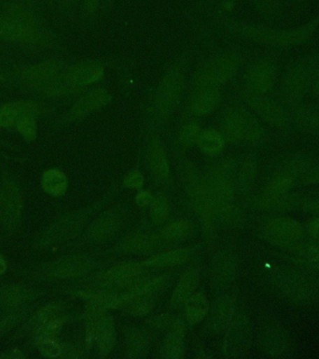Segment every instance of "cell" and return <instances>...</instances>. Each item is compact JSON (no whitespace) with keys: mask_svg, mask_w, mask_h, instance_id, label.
Segmentation results:
<instances>
[{"mask_svg":"<svg viewBox=\"0 0 319 359\" xmlns=\"http://www.w3.org/2000/svg\"><path fill=\"white\" fill-rule=\"evenodd\" d=\"M223 25L232 35L246 41L276 49H292L304 44L315 35L319 27V15L291 28H276L234 20H224Z\"/></svg>","mask_w":319,"mask_h":359,"instance_id":"cell-1","label":"cell"},{"mask_svg":"<svg viewBox=\"0 0 319 359\" xmlns=\"http://www.w3.org/2000/svg\"><path fill=\"white\" fill-rule=\"evenodd\" d=\"M187 58L181 57L160 79L148 107L153 128L166 125L180 105L187 84Z\"/></svg>","mask_w":319,"mask_h":359,"instance_id":"cell-2","label":"cell"},{"mask_svg":"<svg viewBox=\"0 0 319 359\" xmlns=\"http://www.w3.org/2000/svg\"><path fill=\"white\" fill-rule=\"evenodd\" d=\"M218 130L231 144L256 146L265 137L262 121L241 103L232 104L224 111Z\"/></svg>","mask_w":319,"mask_h":359,"instance_id":"cell-3","label":"cell"},{"mask_svg":"<svg viewBox=\"0 0 319 359\" xmlns=\"http://www.w3.org/2000/svg\"><path fill=\"white\" fill-rule=\"evenodd\" d=\"M319 57L304 55L291 62L285 69L280 84V101L290 111L304 103Z\"/></svg>","mask_w":319,"mask_h":359,"instance_id":"cell-4","label":"cell"},{"mask_svg":"<svg viewBox=\"0 0 319 359\" xmlns=\"http://www.w3.org/2000/svg\"><path fill=\"white\" fill-rule=\"evenodd\" d=\"M234 173V163L226 159L211 168L204 176L217 216L225 224H231L238 218L237 210L232 205L235 190Z\"/></svg>","mask_w":319,"mask_h":359,"instance_id":"cell-5","label":"cell"},{"mask_svg":"<svg viewBox=\"0 0 319 359\" xmlns=\"http://www.w3.org/2000/svg\"><path fill=\"white\" fill-rule=\"evenodd\" d=\"M67 67L63 62L48 60L25 67L21 80L30 88L49 95H64L76 93L66 77Z\"/></svg>","mask_w":319,"mask_h":359,"instance_id":"cell-6","label":"cell"},{"mask_svg":"<svg viewBox=\"0 0 319 359\" xmlns=\"http://www.w3.org/2000/svg\"><path fill=\"white\" fill-rule=\"evenodd\" d=\"M242 64V57L234 50L217 53L210 56L196 69L192 80V88L198 87H217L221 88L229 83Z\"/></svg>","mask_w":319,"mask_h":359,"instance_id":"cell-7","label":"cell"},{"mask_svg":"<svg viewBox=\"0 0 319 359\" xmlns=\"http://www.w3.org/2000/svg\"><path fill=\"white\" fill-rule=\"evenodd\" d=\"M271 279L279 293L291 302L307 304L318 297L316 280L296 269H274Z\"/></svg>","mask_w":319,"mask_h":359,"instance_id":"cell-8","label":"cell"},{"mask_svg":"<svg viewBox=\"0 0 319 359\" xmlns=\"http://www.w3.org/2000/svg\"><path fill=\"white\" fill-rule=\"evenodd\" d=\"M241 97L245 105L270 128L281 132H288L294 128L290 112L281 101L274 100L268 95L249 94L243 90Z\"/></svg>","mask_w":319,"mask_h":359,"instance_id":"cell-9","label":"cell"},{"mask_svg":"<svg viewBox=\"0 0 319 359\" xmlns=\"http://www.w3.org/2000/svg\"><path fill=\"white\" fill-rule=\"evenodd\" d=\"M277 74L278 67L276 62L269 58L257 59L246 69L242 90L249 94L269 95L276 86Z\"/></svg>","mask_w":319,"mask_h":359,"instance_id":"cell-10","label":"cell"},{"mask_svg":"<svg viewBox=\"0 0 319 359\" xmlns=\"http://www.w3.org/2000/svg\"><path fill=\"white\" fill-rule=\"evenodd\" d=\"M88 216L87 210H80L64 216L48 226L36 237V245L41 248H47L53 244L69 240L83 227Z\"/></svg>","mask_w":319,"mask_h":359,"instance_id":"cell-11","label":"cell"},{"mask_svg":"<svg viewBox=\"0 0 319 359\" xmlns=\"http://www.w3.org/2000/svg\"><path fill=\"white\" fill-rule=\"evenodd\" d=\"M143 271L144 265L141 264H120L98 275L95 279V285L100 291L117 292L120 289L130 287L141 278Z\"/></svg>","mask_w":319,"mask_h":359,"instance_id":"cell-12","label":"cell"},{"mask_svg":"<svg viewBox=\"0 0 319 359\" xmlns=\"http://www.w3.org/2000/svg\"><path fill=\"white\" fill-rule=\"evenodd\" d=\"M94 263L88 255H71L46 264L38 269L36 274L42 279H69L86 273Z\"/></svg>","mask_w":319,"mask_h":359,"instance_id":"cell-13","label":"cell"},{"mask_svg":"<svg viewBox=\"0 0 319 359\" xmlns=\"http://www.w3.org/2000/svg\"><path fill=\"white\" fill-rule=\"evenodd\" d=\"M263 237L274 245L294 247L301 240L304 229L301 224L288 217H274L262 226Z\"/></svg>","mask_w":319,"mask_h":359,"instance_id":"cell-14","label":"cell"},{"mask_svg":"<svg viewBox=\"0 0 319 359\" xmlns=\"http://www.w3.org/2000/svg\"><path fill=\"white\" fill-rule=\"evenodd\" d=\"M115 332L113 323L102 313H94L87 327L89 349L97 356H105L113 348Z\"/></svg>","mask_w":319,"mask_h":359,"instance_id":"cell-15","label":"cell"},{"mask_svg":"<svg viewBox=\"0 0 319 359\" xmlns=\"http://www.w3.org/2000/svg\"><path fill=\"white\" fill-rule=\"evenodd\" d=\"M0 39L31 45L41 44L47 41V36L39 28L25 27L8 15H0Z\"/></svg>","mask_w":319,"mask_h":359,"instance_id":"cell-16","label":"cell"},{"mask_svg":"<svg viewBox=\"0 0 319 359\" xmlns=\"http://www.w3.org/2000/svg\"><path fill=\"white\" fill-rule=\"evenodd\" d=\"M22 196L15 182L6 181L0 192V223L6 229H13L22 213Z\"/></svg>","mask_w":319,"mask_h":359,"instance_id":"cell-17","label":"cell"},{"mask_svg":"<svg viewBox=\"0 0 319 359\" xmlns=\"http://www.w3.org/2000/svg\"><path fill=\"white\" fill-rule=\"evenodd\" d=\"M111 95L103 87H95L84 93L70 108L66 114L67 121H78L105 108L111 101Z\"/></svg>","mask_w":319,"mask_h":359,"instance_id":"cell-18","label":"cell"},{"mask_svg":"<svg viewBox=\"0 0 319 359\" xmlns=\"http://www.w3.org/2000/svg\"><path fill=\"white\" fill-rule=\"evenodd\" d=\"M104 76L105 67L97 60H84L67 67V81L77 92L98 83Z\"/></svg>","mask_w":319,"mask_h":359,"instance_id":"cell-19","label":"cell"},{"mask_svg":"<svg viewBox=\"0 0 319 359\" xmlns=\"http://www.w3.org/2000/svg\"><path fill=\"white\" fill-rule=\"evenodd\" d=\"M221 100V90L217 87L192 88L187 102V111L194 117H204L212 114Z\"/></svg>","mask_w":319,"mask_h":359,"instance_id":"cell-20","label":"cell"},{"mask_svg":"<svg viewBox=\"0 0 319 359\" xmlns=\"http://www.w3.org/2000/svg\"><path fill=\"white\" fill-rule=\"evenodd\" d=\"M147 158L151 175L160 184H168L171 179L169 162L161 139L153 135L148 142Z\"/></svg>","mask_w":319,"mask_h":359,"instance_id":"cell-21","label":"cell"},{"mask_svg":"<svg viewBox=\"0 0 319 359\" xmlns=\"http://www.w3.org/2000/svg\"><path fill=\"white\" fill-rule=\"evenodd\" d=\"M294 128L319 139V106L302 103L290 111Z\"/></svg>","mask_w":319,"mask_h":359,"instance_id":"cell-22","label":"cell"},{"mask_svg":"<svg viewBox=\"0 0 319 359\" xmlns=\"http://www.w3.org/2000/svg\"><path fill=\"white\" fill-rule=\"evenodd\" d=\"M235 300L234 297H220L213 305L208 319V328L212 332L220 333L231 325L234 314Z\"/></svg>","mask_w":319,"mask_h":359,"instance_id":"cell-23","label":"cell"},{"mask_svg":"<svg viewBox=\"0 0 319 359\" xmlns=\"http://www.w3.org/2000/svg\"><path fill=\"white\" fill-rule=\"evenodd\" d=\"M122 221V215L117 210H111L103 212L90 226L89 237L97 241H105L116 233Z\"/></svg>","mask_w":319,"mask_h":359,"instance_id":"cell-24","label":"cell"},{"mask_svg":"<svg viewBox=\"0 0 319 359\" xmlns=\"http://www.w3.org/2000/svg\"><path fill=\"white\" fill-rule=\"evenodd\" d=\"M162 241H164L162 237H157L153 233H134L125 238L118 246V249L125 254H146L158 248Z\"/></svg>","mask_w":319,"mask_h":359,"instance_id":"cell-25","label":"cell"},{"mask_svg":"<svg viewBox=\"0 0 319 359\" xmlns=\"http://www.w3.org/2000/svg\"><path fill=\"white\" fill-rule=\"evenodd\" d=\"M185 325L175 320L170 325L169 330L165 336L161 348V355L165 359H178L181 358L184 351Z\"/></svg>","mask_w":319,"mask_h":359,"instance_id":"cell-26","label":"cell"},{"mask_svg":"<svg viewBox=\"0 0 319 359\" xmlns=\"http://www.w3.org/2000/svg\"><path fill=\"white\" fill-rule=\"evenodd\" d=\"M38 106L31 101H20L0 106V128H13L22 117L36 116Z\"/></svg>","mask_w":319,"mask_h":359,"instance_id":"cell-27","label":"cell"},{"mask_svg":"<svg viewBox=\"0 0 319 359\" xmlns=\"http://www.w3.org/2000/svg\"><path fill=\"white\" fill-rule=\"evenodd\" d=\"M199 269L197 268L190 269L185 272L179 279L175 289L171 297L170 307L172 309H178L180 306H183L185 302L195 290L196 286L199 282Z\"/></svg>","mask_w":319,"mask_h":359,"instance_id":"cell-28","label":"cell"},{"mask_svg":"<svg viewBox=\"0 0 319 359\" xmlns=\"http://www.w3.org/2000/svg\"><path fill=\"white\" fill-rule=\"evenodd\" d=\"M236 263L231 252H221L212 269V282L217 287L229 285L234 280Z\"/></svg>","mask_w":319,"mask_h":359,"instance_id":"cell-29","label":"cell"},{"mask_svg":"<svg viewBox=\"0 0 319 359\" xmlns=\"http://www.w3.org/2000/svg\"><path fill=\"white\" fill-rule=\"evenodd\" d=\"M35 293L25 286L8 285L0 288V305L7 309H17L33 299Z\"/></svg>","mask_w":319,"mask_h":359,"instance_id":"cell-30","label":"cell"},{"mask_svg":"<svg viewBox=\"0 0 319 359\" xmlns=\"http://www.w3.org/2000/svg\"><path fill=\"white\" fill-rule=\"evenodd\" d=\"M183 306L185 318L190 324H197L201 321L209 310L208 300L201 293L192 294Z\"/></svg>","mask_w":319,"mask_h":359,"instance_id":"cell-31","label":"cell"},{"mask_svg":"<svg viewBox=\"0 0 319 359\" xmlns=\"http://www.w3.org/2000/svg\"><path fill=\"white\" fill-rule=\"evenodd\" d=\"M192 255V250L179 248L157 255L150 259L144 261V266L150 268H164V266H176L184 263Z\"/></svg>","mask_w":319,"mask_h":359,"instance_id":"cell-32","label":"cell"},{"mask_svg":"<svg viewBox=\"0 0 319 359\" xmlns=\"http://www.w3.org/2000/svg\"><path fill=\"white\" fill-rule=\"evenodd\" d=\"M257 172L256 157L248 154L242 160L237 170V184L243 193L248 192L253 187Z\"/></svg>","mask_w":319,"mask_h":359,"instance_id":"cell-33","label":"cell"},{"mask_svg":"<svg viewBox=\"0 0 319 359\" xmlns=\"http://www.w3.org/2000/svg\"><path fill=\"white\" fill-rule=\"evenodd\" d=\"M226 143V140L220 130L210 128L201 130L197 145L204 154L215 156L223 150Z\"/></svg>","mask_w":319,"mask_h":359,"instance_id":"cell-34","label":"cell"},{"mask_svg":"<svg viewBox=\"0 0 319 359\" xmlns=\"http://www.w3.org/2000/svg\"><path fill=\"white\" fill-rule=\"evenodd\" d=\"M41 184L45 192L52 196H60L66 191L67 178L63 171L52 168L45 171Z\"/></svg>","mask_w":319,"mask_h":359,"instance_id":"cell-35","label":"cell"},{"mask_svg":"<svg viewBox=\"0 0 319 359\" xmlns=\"http://www.w3.org/2000/svg\"><path fill=\"white\" fill-rule=\"evenodd\" d=\"M150 342L144 331L132 330L126 337V351L131 358H142L148 352Z\"/></svg>","mask_w":319,"mask_h":359,"instance_id":"cell-36","label":"cell"},{"mask_svg":"<svg viewBox=\"0 0 319 359\" xmlns=\"http://www.w3.org/2000/svg\"><path fill=\"white\" fill-rule=\"evenodd\" d=\"M192 233V226L190 222L181 220L173 222L165 227L162 233V241L170 243H179L185 241Z\"/></svg>","mask_w":319,"mask_h":359,"instance_id":"cell-37","label":"cell"},{"mask_svg":"<svg viewBox=\"0 0 319 359\" xmlns=\"http://www.w3.org/2000/svg\"><path fill=\"white\" fill-rule=\"evenodd\" d=\"M201 132V125L198 120L192 118V119L187 121L179 129L178 136L179 144L183 148H190L197 144Z\"/></svg>","mask_w":319,"mask_h":359,"instance_id":"cell-38","label":"cell"},{"mask_svg":"<svg viewBox=\"0 0 319 359\" xmlns=\"http://www.w3.org/2000/svg\"><path fill=\"white\" fill-rule=\"evenodd\" d=\"M255 8L266 21L276 22L281 19V0H252Z\"/></svg>","mask_w":319,"mask_h":359,"instance_id":"cell-39","label":"cell"},{"mask_svg":"<svg viewBox=\"0 0 319 359\" xmlns=\"http://www.w3.org/2000/svg\"><path fill=\"white\" fill-rule=\"evenodd\" d=\"M246 334V323L242 320H237L235 324L232 325L229 332L228 341L226 342L227 351L229 353H240L248 338Z\"/></svg>","mask_w":319,"mask_h":359,"instance_id":"cell-40","label":"cell"},{"mask_svg":"<svg viewBox=\"0 0 319 359\" xmlns=\"http://www.w3.org/2000/svg\"><path fill=\"white\" fill-rule=\"evenodd\" d=\"M296 257L310 268L319 269V245L304 244L294 246Z\"/></svg>","mask_w":319,"mask_h":359,"instance_id":"cell-41","label":"cell"},{"mask_svg":"<svg viewBox=\"0 0 319 359\" xmlns=\"http://www.w3.org/2000/svg\"><path fill=\"white\" fill-rule=\"evenodd\" d=\"M151 215L154 220L157 222H162L166 219L169 215V201L166 196L159 194L156 198H153L151 202Z\"/></svg>","mask_w":319,"mask_h":359,"instance_id":"cell-42","label":"cell"},{"mask_svg":"<svg viewBox=\"0 0 319 359\" xmlns=\"http://www.w3.org/2000/svg\"><path fill=\"white\" fill-rule=\"evenodd\" d=\"M36 116L33 115H27L22 117L21 119L16 123L15 128L19 133L27 140H35L36 137Z\"/></svg>","mask_w":319,"mask_h":359,"instance_id":"cell-43","label":"cell"},{"mask_svg":"<svg viewBox=\"0 0 319 359\" xmlns=\"http://www.w3.org/2000/svg\"><path fill=\"white\" fill-rule=\"evenodd\" d=\"M151 297H140V299H134L133 302L128 303L129 313L133 316H143L148 313L153 308V303Z\"/></svg>","mask_w":319,"mask_h":359,"instance_id":"cell-44","label":"cell"},{"mask_svg":"<svg viewBox=\"0 0 319 359\" xmlns=\"http://www.w3.org/2000/svg\"><path fill=\"white\" fill-rule=\"evenodd\" d=\"M39 342H41L39 346H41V353L48 358H56L62 353L60 345L53 339H43Z\"/></svg>","mask_w":319,"mask_h":359,"instance_id":"cell-45","label":"cell"},{"mask_svg":"<svg viewBox=\"0 0 319 359\" xmlns=\"http://www.w3.org/2000/svg\"><path fill=\"white\" fill-rule=\"evenodd\" d=\"M125 187L133 188V189H140L144 184V178L139 171H132L125 177Z\"/></svg>","mask_w":319,"mask_h":359,"instance_id":"cell-46","label":"cell"},{"mask_svg":"<svg viewBox=\"0 0 319 359\" xmlns=\"http://www.w3.org/2000/svg\"><path fill=\"white\" fill-rule=\"evenodd\" d=\"M22 313H13L0 322V335L10 330L21 319Z\"/></svg>","mask_w":319,"mask_h":359,"instance_id":"cell-47","label":"cell"},{"mask_svg":"<svg viewBox=\"0 0 319 359\" xmlns=\"http://www.w3.org/2000/svg\"><path fill=\"white\" fill-rule=\"evenodd\" d=\"M310 95H312L316 104L319 105V61L318 65H316L315 72H313Z\"/></svg>","mask_w":319,"mask_h":359,"instance_id":"cell-48","label":"cell"},{"mask_svg":"<svg viewBox=\"0 0 319 359\" xmlns=\"http://www.w3.org/2000/svg\"><path fill=\"white\" fill-rule=\"evenodd\" d=\"M306 231L311 238L319 243V216L307 224Z\"/></svg>","mask_w":319,"mask_h":359,"instance_id":"cell-49","label":"cell"},{"mask_svg":"<svg viewBox=\"0 0 319 359\" xmlns=\"http://www.w3.org/2000/svg\"><path fill=\"white\" fill-rule=\"evenodd\" d=\"M136 199L137 204L140 205V206H147V205H150L153 202V196H151L150 193L141 192L137 195Z\"/></svg>","mask_w":319,"mask_h":359,"instance_id":"cell-50","label":"cell"},{"mask_svg":"<svg viewBox=\"0 0 319 359\" xmlns=\"http://www.w3.org/2000/svg\"><path fill=\"white\" fill-rule=\"evenodd\" d=\"M101 0H84V7L88 13H92L97 10Z\"/></svg>","mask_w":319,"mask_h":359,"instance_id":"cell-51","label":"cell"},{"mask_svg":"<svg viewBox=\"0 0 319 359\" xmlns=\"http://www.w3.org/2000/svg\"><path fill=\"white\" fill-rule=\"evenodd\" d=\"M0 358L18 359V358H24V355H22V353L21 352H20V351L13 350V351H10V352L8 353H3V355L1 356H0Z\"/></svg>","mask_w":319,"mask_h":359,"instance_id":"cell-52","label":"cell"},{"mask_svg":"<svg viewBox=\"0 0 319 359\" xmlns=\"http://www.w3.org/2000/svg\"><path fill=\"white\" fill-rule=\"evenodd\" d=\"M6 269H7V263H6L4 258L0 255V275L4 273Z\"/></svg>","mask_w":319,"mask_h":359,"instance_id":"cell-53","label":"cell"},{"mask_svg":"<svg viewBox=\"0 0 319 359\" xmlns=\"http://www.w3.org/2000/svg\"><path fill=\"white\" fill-rule=\"evenodd\" d=\"M311 0H295L296 3H298V4H304V3L309 2Z\"/></svg>","mask_w":319,"mask_h":359,"instance_id":"cell-54","label":"cell"},{"mask_svg":"<svg viewBox=\"0 0 319 359\" xmlns=\"http://www.w3.org/2000/svg\"><path fill=\"white\" fill-rule=\"evenodd\" d=\"M66 1H73V0H66Z\"/></svg>","mask_w":319,"mask_h":359,"instance_id":"cell-55","label":"cell"}]
</instances>
